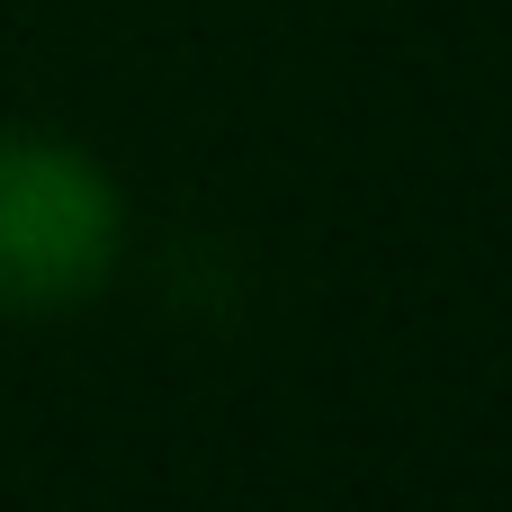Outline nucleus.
I'll use <instances>...</instances> for the list:
<instances>
[{
  "label": "nucleus",
  "instance_id": "f257e3e1",
  "mask_svg": "<svg viewBox=\"0 0 512 512\" xmlns=\"http://www.w3.org/2000/svg\"><path fill=\"white\" fill-rule=\"evenodd\" d=\"M117 261V189L90 153L45 135H0V306H81Z\"/></svg>",
  "mask_w": 512,
  "mask_h": 512
}]
</instances>
